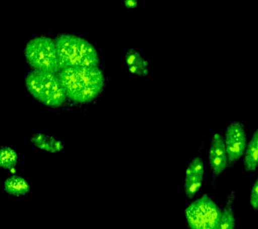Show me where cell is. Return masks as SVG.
Here are the masks:
<instances>
[{
    "mask_svg": "<svg viewBox=\"0 0 258 229\" xmlns=\"http://www.w3.org/2000/svg\"><path fill=\"white\" fill-rule=\"evenodd\" d=\"M58 75L68 99L78 104L95 101L106 86V76L100 67L66 68Z\"/></svg>",
    "mask_w": 258,
    "mask_h": 229,
    "instance_id": "cell-1",
    "label": "cell"
},
{
    "mask_svg": "<svg viewBox=\"0 0 258 229\" xmlns=\"http://www.w3.org/2000/svg\"><path fill=\"white\" fill-rule=\"evenodd\" d=\"M60 69L99 67L100 55L88 40L74 34L60 33L54 37Z\"/></svg>",
    "mask_w": 258,
    "mask_h": 229,
    "instance_id": "cell-2",
    "label": "cell"
},
{
    "mask_svg": "<svg viewBox=\"0 0 258 229\" xmlns=\"http://www.w3.org/2000/svg\"><path fill=\"white\" fill-rule=\"evenodd\" d=\"M25 86L30 95L48 108H59L68 97L57 73L32 70L25 78Z\"/></svg>",
    "mask_w": 258,
    "mask_h": 229,
    "instance_id": "cell-3",
    "label": "cell"
},
{
    "mask_svg": "<svg viewBox=\"0 0 258 229\" xmlns=\"http://www.w3.org/2000/svg\"><path fill=\"white\" fill-rule=\"evenodd\" d=\"M24 55L32 70L57 74L61 70L54 39L47 36L30 39L24 48Z\"/></svg>",
    "mask_w": 258,
    "mask_h": 229,
    "instance_id": "cell-4",
    "label": "cell"
},
{
    "mask_svg": "<svg viewBox=\"0 0 258 229\" xmlns=\"http://www.w3.org/2000/svg\"><path fill=\"white\" fill-rule=\"evenodd\" d=\"M221 214L219 206L207 194L193 201L185 210L189 229H217Z\"/></svg>",
    "mask_w": 258,
    "mask_h": 229,
    "instance_id": "cell-5",
    "label": "cell"
},
{
    "mask_svg": "<svg viewBox=\"0 0 258 229\" xmlns=\"http://www.w3.org/2000/svg\"><path fill=\"white\" fill-rule=\"evenodd\" d=\"M229 168H233L243 156L247 145L245 126L239 120H233L226 128L223 136Z\"/></svg>",
    "mask_w": 258,
    "mask_h": 229,
    "instance_id": "cell-6",
    "label": "cell"
},
{
    "mask_svg": "<svg viewBox=\"0 0 258 229\" xmlns=\"http://www.w3.org/2000/svg\"><path fill=\"white\" fill-rule=\"evenodd\" d=\"M209 162L213 174L212 185L215 186L219 176L225 172L226 169L229 168L223 135L218 132L213 134L211 139L209 150Z\"/></svg>",
    "mask_w": 258,
    "mask_h": 229,
    "instance_id": "cell-7",
    "label": "cell"
},
{
    "mask_svg": "<svg viewBox=\"0 0 258 229\" xmlns=\"http://www.w3.org/2000/svg\"><path fill=\"white\" fill-rule=\"evenodd\" d=\"M205 166L201 157H197L188 164L185 171L184 192L188 198H192L199 192L203 182Z\"/></svg>",
    "mask_w": 258,
    "mask_h": 229,
    "instance_id": "cell-8",
    "label": "cell"
},
{
    "mask_svg": "<svg viewBox=\"0 0 258 229\" xmlns=\"http://www.w3.org/2000/svg\"><path fill=\"white\" fill-rule=\"evenodd\" d=\"M29 182L23 176L11 174L3 182V191L10 197L26 196L32 192Z\"/></svg>",
    "mask_w": 258,
    "mask_h": 229,
    "instance_id": "cell-9",
    "label": "cell"
},
{
    "mask_svg": "<svg viewBox=\"0 0 258 229\" xmlns=\"http://www.w3.org/2000/svg\"><path fill=\"white\" fill-rule=\"evenodd\" d=\"M127 67L131 73L139 77H147L149 73V63L134 48L130 47L124 55Z\"/></svg>",
    "mask_w": 258,
    "mask_h": 229,
    "instance_id": "cell-10",
    "label": "cell"
},
{
    "mask_svg": "<svg viewBox=\"0 0 258 229\" xmlns=\"http://www.w3.org/2000/svg\"><path fill=\"white\" fill-rule=\"evenodd\" d=\"M30 140L36 148L50 154H58L64 149V145L61 140L55 136L42 132L32 134Z\"/></svg>",
    "mask_w": 258,
    "mask_h": 229,
    "instance_id": "cell-11",
    "label": "cell"
},
{
    "mask_svg": "<svg viewBox=\"0 0 258 229\" xmlns=\"http://www.w3.org/2000/svg\"><path fill=\"white\" fill-rule=\"evenodd\" d=\"M246 172H255L258 168V128L254 131L243 155Z\"/></svg>",
    "mask_w": 258,
    "mask_h": 229,
    "instance_id": "cell-12",
    "label": "cell"
},
{
    "mask_svg": "<svg viewBox=\"0 0 258 229\" xmlns=\"http://www.w3.org/2000/svg\"><path fill=\"white\" fill-rule=\"evenodd\" d=\"M19 156L15 149L9 146L0 147V168L16 174V168L19 163Z\"/></svg>",
    "mask_w": 258,
    "mask_h": 229,
    "instance_id": "cell-13",
    "label": "cell"
},
{
    "mask_svg": "<svg viewBox=\"0 0 258 229\" xmlns=\"http://www.w3.org/2000/svg\"><path fill=\"white\" fill-rule=\"evenodd\" d=\"M235 198V192L231 191L228 195L225 207L222 211L221 217L217 229H235L236 221L233 210Z\"/></svg>",
    "mask_w": 258,
    "mask_h": 229,
    "instance_id": "cell-14",
    "label": "cell"
},
{
    "mask_svg": "<svg viewBox=\"0 0 258 229\" xmlns=\"http://www.w3.org/2000/svg\"><path fill=\"white\" fill-rule=\"evenodd\" d=\"M249 202L251 208L258 212V178L256 179L255 183L252 186L251 193H250Z\"/></svg>",
    "mask_w": 258,
    "mask_h": 229,
    "instance_id": "cell-15",
    "label": "cell"
},
{
    "mask_svg": "<svg viewBox=\"0 0 258 229\" xmlns=\"http://www.w3.org/2000/svg\"><path fill=\"white\" fill-rule=\"evenodd\" d=\"M124 5L127 9H133L138 7L139 3L137 0H124Z\"/></svg>",
    "mask_w": 258,
    "mask_h": 229,
    "instance_id": "cell-16",
    "label": "cell"
}]
</instances>
